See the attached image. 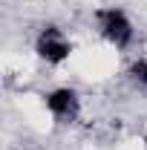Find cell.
<instances>
[{
	"instance_id": "6da1fadb",
	"label": "cell",
	"mask_w": 147,
	"mask_h": 150,
	"mask_svg": "<svg viewBox=\"0 0 147 150\" xmlns=\"http://www.w3.org/2000/svg\"><path fill=\"white\" fill-rule=\"evenodd\" d=\"M95 20H98L101 35L107 38L112 46H118V49L130 46V40H133V23H130V18L124 15V9H118V6L98 9V12H95Z\"/></svg>"
},
{
	"instance_id": "7a4b0ae2",
	"label": "cell",
	"mask_w": 147,
	"mask_h": 150,
	"mask_svg": "<svg viewBox=\"0 0 147 150\" xmlns=\"http://www.w3.org/2000/svg\"><path fill=\"white\" fill-rule=\"evenodd\" d=\"M35 49H37V55L43 58L46 64H64V61L69 58V52H72V43L64 38V32H61V29L46 26V29L37 35Z\"/></svg>"
},
{
	"instance_id": "3957f363",
	"label": "cell",
	"mask_w": 147,
	"mask_h": 150,
	"mask_svg": "<svg viewBox=\"0 0 147 150\" xmlns=\"http://www.w3.org/2000/svg\"><path fill=\"white\" fill-rule=\"evenodd\" d=\"M46 110L52 112L58 121H75L78 110H81V98H78L75 90L61 87V90H52L46 95Z\"/></svg>"
},
{
	"instance_id": "277c9868",
	"label": "cell",
	"mask_w": 147,
	"mask_h": 150,
	"mask_svg": "<svg viewBox=\"0 0 147 150\" xmlns=\"http://www.w3.org/2000/svg\"><path fill=\"white\" fill-rule=\"evenodd\" d=\"M130 75L139 81V84H144L147 87V58H141V61H136L133 67H130Z\"/></svg>"
}]
</instances>
